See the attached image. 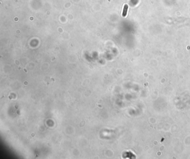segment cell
<instances>
[{
  "label": "cell",
  "instance_id": "obj_1",
  "mask_svg": "<svg viewBox=\"0 0 190 159\" xmlns=\"http://www.w3.org/2000/svg\"><path fill=\"white\" fill-rule=\"evenodd\" d=\"M128 9V4H125L124 6L123 10V13H122L123 17H125L126 16H127Z\"/></svg>",
  "mask_w": 190,
  "mask_h": 159
}]
</instances>
